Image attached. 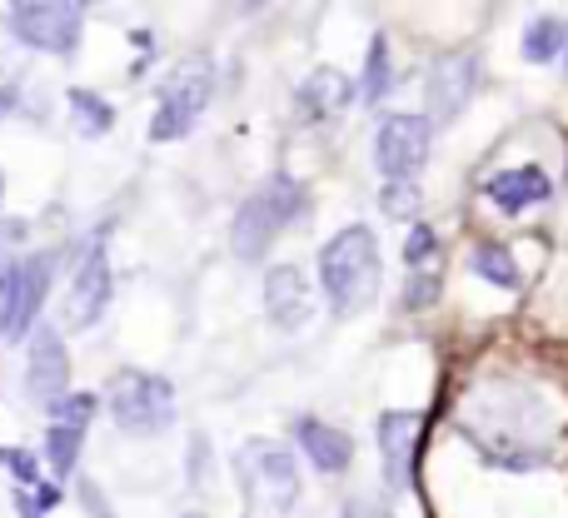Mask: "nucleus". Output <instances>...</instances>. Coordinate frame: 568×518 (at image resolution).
<instances>
[{"instance_id": "1", "label": "nucleus", "mask_w": 568, "mask_h": 518, "mask_svg": "<svg viewBox=\"0 0 568 518\" xmlns=\"http://www.w3.org/2000/svg\"><path fill=\"white\" fill-rule=\"evenodd\" d=\"M320 280L334 314H364L379 299V245L364 225H349L320 250Z\"/></svg>"}, {"instance_id": "2", "label": "nucleus", "mask_w": 568, "mask_h": 518, "mask_svg": "<svg viewBox=\"0 0 568 518\" xmlns=\"http://www.w3.org/2000/svg\"><path fill=\"white\" fill-rule=\"evenodd\" d=\"M304 195L294 180H270L265 190H255V195L245 200V205L235 210V225H230V250H235L240 260H260L270 245H275V235L284 225H290L294 215H300Z\"/></svg>"}, {"instance_id": "3", "label": "nucleus", "mask_w": 568, "mask_h": 518, "mask_svg": "<svg viewBox=\"0 0 568 518\" xmlns=\"http://www.w3.org/2000/svg\"><path fill=\"white\" fill-rule=\"evenodd\" d=\"M110 414L125 434H160L175 419V389L160 374H140V369H120L110 379Z\"/></svg>"}, {"instance_id": "4", "label": "nucleus", "mask_w": 568, "mask_h": 518, "mask_svg": "<svg viewBox=\"0 0 568 518\" xmlns=\"http://www.w3.org/2000/svg\"><path fill=\"white\" fill-rule=\"evenodd\" d=\"M210 85H215L210 60L205 55L185 60V65L165 80V90H160V110H155V120H150V140L190 135V130H195V120L205 115V105H210Z\"/></svg>"}, {"instance_id": "5", "label": "nucleus", "mask_w": 568, "mask_h": 518, "mask_svg": "<svg viewBox=\"0 0 568 518\" xmlns=\"http://www.w3.org/2000/svg\"><path fill=\"white\" fill-rule=\"evenodd\" d=\"M16 35L50 55H70L80 45V6L75 0H20L10 16Z\"/></svg>"}, {"instance_id": "6", "label": "nucleus", "mask_w": 568, "mask_h": 518, "mask_svg": "<svg viewBox=\"0 0 568 518\" xmlns=\"http://www.w3.org/2000/svg\"><path fill=\"white\" fill-rule=\"evenodd\" d=\"M434 125L424 115H389L374 135V160H379L384 180H414L419 165L429 160Z\"/></svg>"}, {"instance_id": "7", "label": "nucleus", "mask_w": 568, "mask_h": 518, "mask_svg": "<svg viewBox=\"0 0 568 518\" xmlns=\"http://www.w3.org/2000/svg\"><path fill=\"white\" fill-rule=\"evenodd\" d=\"M240 464H245V484L265 494L270 509H294V499H300V469H294L290 449L255 439V444H245Z\"/></svg>"}, {"instance_id": "8", "label": "nucleus", "mask_w": 568, "mask_h": 518, "mask_svg": "<svg viewBox=\"0 0 568 518\" xmlns=\"http://www.w3.org/2000/svg\"><path fill=\"white\" fill-rule=\"evenodd\" d=\"M26 389H30V399H40L45 409L65 399V389H70V354H65V344H60L55 329H36V334H30Z\"/></svg>"}, {"instance_id": "9", "label": "nucleus", "mask_w": 568, "mask_h": 518, "mask_svg": "<svg viewBox=\"0 0 568 518\" xmlns=\"http://www.w3.org/2000/svg\"><path fill=\"white\" fill-rule=\"evenodd\" d=\"M419 439H424V414L389 409L379 419V454H384V484H389V489H404V484H409Z\"/></svg>"}, {"instance_id": "10", "label": "nucleus", "mask_w": 568, "mask_h": 518, "mask_svg": "<svg viewBox=\"0 0 568 518\" xmlns=\"http://www.w3.org/2000/svg\"><path fill=\"white\" fill-rule=\"evenodd\" d=\"M474 80H479L474 55H444L439 65L429 70V85H424V95H429V115L434 120H454L464 105H469Z\"/></svg>"}, {"instance_id": "11", "label": "nucleus", "mask_w": 568, "mask_h": 518, "mask_svg": "<svg viewBox=\"0 0 568 518\" xmlns=\"http://www.w3.org/2000/svg\"><path fill=\"white\" fill-rule=\"evenodd\" d=\"M110 304V264L100 250H90V260L75 270L70 280V294H65V324L70 329H90V324L105 314Z\"/></svg>"}, {"instance_id": "12", "label": "nucleus", "mask_w": 568, "mask_h": 518, "mask_svg": "<svg viewBox=\"0 0 568 518\" xmlns=\"http://www.w3.org/2000/svg\"><path fill=\"white\" fill-rule=\"evenodd\" d=\"M265 309L275 329H300L310 319V284H304L300 264H275L265 280Z\"/></svg>"}, {"instance_id": "13", "label": "nucleus", "mask_w": 568, "mask_h": 518, "mask_svg": "<svg viewBox=\"0 0 568 518\" xmlns=\"http://www.w3.org/2000/svg\"><path fill=\"white\" fill-rule=\"evenodd\" d=\"M489 200L504 210V215H524L529 205H544V200L554 195L549 175H544L539 165H519V170H499V175L489 180Z\"/></svg>"}, {"instance_id": "14", "label": "nucleus", "mask_w": 568, "mask_h": 518, "mask_svg": "<svg viewBox=\"0 0 568 518\" xmlns=\"http://www.w3.org/2000/svg\"><path fill=\"white\" fill-rule=\"evenodd\" d=\"M294 439H300V449L310 454V464L320 474H344L354 464V439L344 429H329L324 419H300Z\"/></svg>"}, {"instance_id": "15", "label": "nucleus", "mask_w": 568, "mask_h": 518, "mask_svg": "<svg viewBox=\"0 0 568 518\" xmlns=\"http://www.w3.org/2000/svg\"><path fill=\"white\" fill-rule=\"evenodd\" d=\"M50 290V255H30L20 260V280H16V309H10V329L6 339H26L30 324H36L40 304H45Z\"/></svg>"}, {"instance_id": "16", "label": "nucleus", "mask_w": 568, "mask_h": 518, "mask_svg": "<svg viewBox=\"0 0 568 518\" xmlns=\"http://www.w3.org/2000/svg\"><path fill=\"white\" fill-rule=\"evenodd\" d=\"M349 75H339V70H314L310 80H304V90H300V105H304V115L310 120H320V115H334L339 105H349Z\"/></svg>"}, {"instance_id": "17", "label": "nucleus", "mask_w": 568, "mask_h": 518, "mask_svg": "<svg viewBox=\"0 0 568 518\" xmlns=\"http://www.w3.org/2000/svg\"><path fill=\"white\" fill-rule=\"evenodd\" d=\"M564 45H568V26L559 16H539L524 30V60H534V65H549Z\"/></svg>"}, {"instance_id": "18", "label": "nucleus", "mask_w": 568, "mask_h": 518, "mask_svg": "<svg viewBox=\"0 0 568 518\" xmlns=\"http://www.w3.org/2000/svg\"><path fill=\"white\" fill-rule=\"evenodd\" d=\"M80 444H85V424H70V419L50 424L45 454H50V469H55L60 479H70V469H75V459H80Z\"/></svg>"}, {"instance_id": "19", "label": "nucleus", "mask_w": 568, "mask_h": 518, "mask_svg": "<svg viewBox=\"0 0 568 518\" xmlns=\"http://www.w3.org/2000/svg\"><path fill=\"white\" fill-rule=\"evenodd\" d=\"M474 270L484 274L489 284H499V290H519V264L504 245H479L474 250Z\"/></svg>"}, {"instance_id": "20", "label": "nucleus", "mask_w": 568, "mask_h": 518, "mask_svg": "<svg viewBox=\"0 0 568 518\" xmlns=\"http://www.w3.org/2000/svg\"><path fill=\"white\" fill-rule=\"evenodd\" d=\"M70 110H75V120H80L85 135H100V130L115 125V110H110L100 95H90V90H70Z\"/></svg>"}, {"instance_id": "21", "label": "nucleus", "mask_w": 568, "mask_h": 518, "mask_svg": "<svg viewBox=\"0 0 568 518\" xmlns=\"http://www.w3.org/2000/svg\"><path fill=\"white\" fill-rule=\"evenodd\" d=\"M384 90H389V40L374 35L369 40V65H364V100H384Z\"/></svg>"}, {"instance_id": "22", "label": "nucleus", "mask_w": 568, "mask_h": 518, "mask_svg": "<svg viewBox=\"0 0 568 518\" xmlns=\"http://www.w3.org/2000/svg\"><path fill=\"white\" fill-rule=\"evenodd\" d=\"M384 215L394 220H409L414 210H419V190H414V180H384V195H379Z\"/></svg>"}, {"instance_id": "23", "label": "nucleus", "mask_w": 568, "mask_h": 518, "mask_svg": "<svg viewBox=\"0 0 568 518\" xmlns=\"http://www.w3.org/2000/svg\"><path fill=\"white\" fill-rule=\"evenodd\" d=\"M439 299V274H414L409 290H404V309H429V304Z\"/></svg>"}, {"instance_id": "24", "label": "nucleus", "mask_w": 568, "mask_h": 518, "mask_svg": "<svg viewBox=\"0 0 568 518\" xmlns=\"http://www.w3.org/2000/svg\"><path fill=\"white\" fill-rule=\"evenodd\" d=\"M16 280H20V264L0 260V334L10 329V309H16Z\"/></svg>"}, {"instance_id": "25", "label": "nucleus", "mask_w": 568, "mask_h": 518, "mask_svg": "<svg viewBox=\"0 0 568 518\" xmlns=\"http://www.w3.org/2000/svg\"><path fill=\"white\" fill-rule=\"evenodd\" d=\"M434 250H439V240H434L429 225H414L409 240H404V260H409V264H424V260L434 255Z\"/></svg>"}, {"instance_id": "26", "label": "nucleus", "mask_w": 568, "mask_h": 518, "mask_svg": "<svg viewBox=\"0 0 568 518\" xmlns=\"http://www.w3.org/2000/svg\"><path fill=\"white\" fill-rule=\"evenodd\" d=\"M50 414H55V419H70V424H90V414H95V399H90V394H70V399L50 404Z\"/></svg>"}, {"instance_id": "27", "label": "nucleus", "mask_w": 568, "mask_h": 518, "mask_svg": "<svg viewBox=\"0 0 568 518\" xmlns=\"http://www.w3.org/2000/svg\"><path fill=\"white\" fill-rule=\"evenodd\" d=\"M0 464H6V469L16 474L20 484H30V489L40 484V469H36V459H30L26 449H0Z\"/></svg>"}, {"instance_id": "28", "label": "nucleus", "mask_w": 568, "mask_h": 518, "mask_svg": "<svg viewBox=\"0 0 568 518\" xmlns=\"http://www.w3.org/2000/svg\"><path fill=\"white\" fill-rule=\"evenodd\" d=\"M80 494H85L90 514H95V518H110V509H105V504H100V494H95V484H85V489H80Z\"/></svg>"}, {"instance_id": "29", "label": "nucleus", "mask_w": 568, "mask_h": 518, "mask_svg": "<svg viewBox=\"0 0 568 518\" xmlns=\"http://www.w3.org/2000/svg\"><path fill=\"white\" fill-rule=\"evenodd\" d=\"M250 6H260V0H250Z\"/></svg>"}]
</instances>
